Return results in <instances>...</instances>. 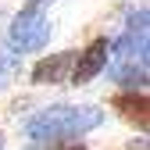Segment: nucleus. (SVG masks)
<instances>
[{
    "mask_svg": "<svg viewBox=\"0 0 150 150\" xmlns=\"http://www.w3.org/2000/svg\"><path fill=\"white\" fill-rule=\"evenodd\" d=\"M104 125V111L97 104H50L25 122L29 143H50V139H79Z\"/></svg>",
    "mask_w": 150,
    "mask_h": 150,
    "instance_id": "nucleus-1",
    "label": "nucleus"
},
{
    "mask_svg": "<svg viewBox=\"0 0 150 150\" xmlns=\"http://www.w3.org/2000/svg\"><path fill=\"white\" fill-rule=\"evenodd\" d=\"M54 0H25V7L14 14V22L7 29V47L14 54H36L50 43L54 25H50V14L47 7Z\"/></svg>",
    "mask_w": 150,
    "mask_h": 150,
    "instance_id": "nucleus-2",
    "label": "nucleus"
},
{
    "mask_svg": "<svg viewBox=\"0 0 150 150\" xmlns=\"http://www.w3.org/2000/svg\"><path fill=\"white\" fill-rule=\"evenodd\" d=\"M107 54H111V40H107V36L89 40L82 50H75V64H71L68 82H71V86H86V82H93V79L107 68Z\"/></svg>",
    "mask_w": 150,
    "mask_h": 150,
    "instance_id": "nucleus-3",
    "label": "nucleus"
},
{
    "mask_svg": "<svg viewBox=\"0 0 150 150\" xmlns=\"http://www.w3.org/2000/svg\"><path fill=\"white\" fill-rule=\"evenodd\" d=\"M71 64H75V50L50 54V57H40L32 64L29 79H32V86H64L71 75Z\"/></svg>",
    "mask_w": 150,
    "mask_h": 150,
    "instance_id": "nucleus-4",
    "label": "nucleus"
},
{
    "mask_svg": "<svg viewBox=\"0 0 150 150\" xmlns=\"http://www.w3.org/2000/svg\"><path fill=\"white\" fill-rule=\"evenodd\" d=\"M111 107H115L129 125H136L139 132H146V125H150V115H146V111H150L146 89H118L115 97H111Z\"/></svg>",
    "mask_w": 150,
    "mask_h": 150,
    "instance_id": "nucleus-5",
    "label": "nucleus"
},
{
    "mask_svg": "<svg viewBox=\"0 0 150 150\" xmlns=\"http://www.w3.org/2000/svg\"><path fill=\"white\" fill-rule=\"evenodd\" d=\"M18 75H22V54H14L11 47H0V89H7Z\"/></svg>",
    "mask_w": 150,
    "mask_h": 150,
    "instance_id": "nucleus-6",
    "label": "nucleus"
},
{
    "mask_svg": "<svg viewBox=\"0 0 150 150\" xmlns=\"http://www.w3.org/2000/svg\"><path fill=\"white\" fill-rule=\"evenodd\" d=\"M36 146V143H32ZM36 150H89L82 139H50V143H40Z\"/></svg>",
    "mask_w": 150,
    "mask_h": 150,
    "instance_id": "nucleus-7",
    "label": "nucleus"
}]
</instances>
